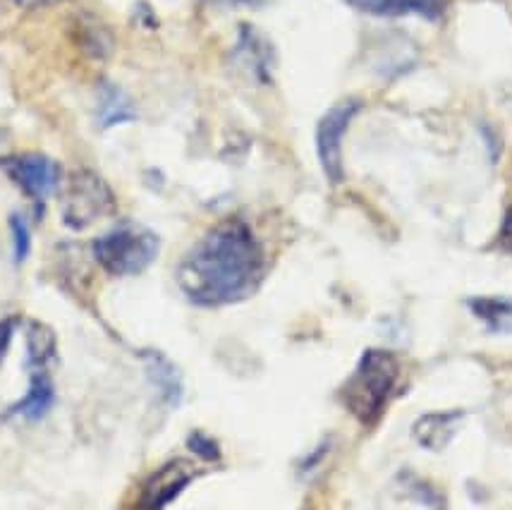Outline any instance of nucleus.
I'll return each instance as SVG.
<instances>
[{
    "mask_svg": "<svg viewBox=\"0 0 512 510\" xmlns=\"http://www.w3.org/2000/svg\"><path fill=\"white\" fill-rule=\"evenodd\" d=\"M469 309L496 333H512V300L508 297H472Z\"/></svg>",
    "mask_w": 512,
    "mask_h": 510,
    "instance_id": "nucleus-11",
    "label": "nucleus"
},
{
    "mask_svg": "<svg viewBox=\"0 0 512 510\" xmlns=\"http://www.w3.org/2000/svg\"><path fill=\"white\" fill-rule=\"evenodd\" d=\"M113 209V194L103 180L91 173L77 175L65 199V221L72 228H87Z\"/></svg>",
    "mask_w": 512,
    "mask_h": 510,
    "instance_id": "nucleus-5",
    "label": "nucleus"
},
{
    "mask_svg": "<svg viewBox=\"0 0 512 510\" xmlns=\"http://www.w3.org/2000/svg\"><path fill=\"white\" fill-rule=\"evenodd\" d=\"M362 108L359 101H340L319 120L316 127V154H319V163L326 173V178L338 185L343 182L345 168H343V139L347 135V127H350L355 115Z\"/></svg>",
    "mask_w": 512,
    "mask_h": 510,
    "instance_id": "nucleus-4",
    "label": "nucleus"
},
{
    "mask_svg": "<svg viewBox=\"0 0 512 510\" xmlns=\"http://www.w3.org/2000/svg\"><path fill=\"white\" fill-rule=\"evenodd\" d=\"M130 120H134V111H132L130 101H127L118 89L108 87L106 94H103L101 123L106 127H111V125H120V123H130Z\"/></svg>",
    "mask_w": 512,
    "mask_h": 510,
    "instance_id": "nucleus-13",
    "label": "nucleus"
},
{
    "mask_svg": "<svg viewBox=\"0 0 512 510\" xmlns=\"http://www.w3.org/2000/svg\"><path fill=\"white\" fill-rule=\"evenodd\" d=\"M460 420V415H450V412H436V415H424L422 420L414 424V436L429 451H441L446 448L455 431V422Z\"/></svg>",
    "mask_w": 512,
    "mask_h": 510,
    "instance_id": "nucleus-10",
    "label": "nucleus"
},
{
    "mask_svg": "<svg viewBox=\"0 0 512 510\" xmlns=\"http://www.w3.org/2000/svg\"><path fill=\"white\" fill-rule=\"evenodd\" d=\"M15 3L24 5V8H39V5H51L56 3V0H15Z\"/></svg>",
    "mask_w": 512,
    "mask_h": 510,
    "instance_id": "nucleus-17",
    "label": "nucleus"
},
{
    "mask_svg": "<svg viewBox=\"0 0 512 510\" xmlns=\"http://www.w3.org/2000/svg\"><path fill=\"white\" fill-rule=\"evenodd\" d=\"M10 228L12 238H15V261L22 264V261L29 257V250H32V233H29L27 223H24L20 216H12Z\"/></svg>",
    "mask_w": 512,
    "mask_h": 510,
    "instance_id": "nucleus-14",
    "label": "nucleus"
},
{
    "mask_svg": "<svg viewBox=\"0 0 512 510\" xmlns=\"http://www.w3.org/2000/svg\"><path fill=\"white\" fill-rule=\"evenodd\" d=\"M5 168H8L10 178L34 199H46L48 194L56 192L60 182L58 163L41 154L15 156V159L5 161Z\"/></svg>",
    "mask_w": 512,
    "mask_h": 510,
    "instance_id": "nucleus-6",
    "label": "nucleus"
},
{
    "mask_svg": "<svg viewBox=\"0 0 512 510\" xmlns=\"http://www.w3.org/2000/svg\"><path fill=\"white\" fill-rule=\"evenodd\" d=\"M264 276V250L245 221H225L201 238L178 266V285L201 307L247 300Z\"/></svg>",
    "mask_w": 512,
    "mask_h": 510,
    "instance_id": "nucleus-1",
    "label": "nucleus"
},
{
    "mask_svg": "<svg viewBox=\"0 0 512 510\" xmlns=\"http://www.w3.org/2000/svg\"><path fill=\"white\" fill-rule=\"evenodd\" d=\"M190 448H192L194 453L201 455V458H206V460H218V458H221V451H218L216 443H213L209 436H204V434H192Z\"/></svg>",
    "mask_w": 512,
    "mask_h": 510,
    "instance_id": "nucleus-15",
    "label": "nucleus"
},
{
    "mask_svg": "<svg viewBox=\"0 0 512 510\" xmlns=\"http://www.w3.org/2000/svg\"><path fill=\"white\" fill-rule=\"evenodd\" d=\"M343 3L371 17L417 15L424 20H438L446 10V0H343Z\"/></svg>",
    "mask_w": 512,
    "mask_h": 510,
    "instance_id": "nucleus-7",
    "label": "nucleus"
},
{
    "mask_svg": "<svg viewBox=\"0 0 512 510\" xmlns=\"http://www.w3.org/2000/svg\"><path fill=\"white\" fill-rule=\"evenodd\" d=\"M53 400H56V391H53V384L51 379H48L46 367H34V376H32V384H29L27 396H24L20 403L10 410V415L36 422L53 408Z\"/></svg>",
    "mask_w": 512,
    "mask_h": 510,
    "instance_id": "nucleus-9",
    "label": "nucleus"
},
{
    "mask_svg": "<svg viewBox=\"0 0 512 510\" xmlns=\"http://www.w3.org/2000/svg\"><path fill=\"white\" fill-rule=\"evenodd\" d=\"M149 362H151V374H154V381H156V386L161 388L163 398H166L168 403L178 405L180 393H182V381H180L178 372L173 369V364H170L168 360H163L161 355H151Z\"/></svg>",
    "mask_w": 512,
    "mask_h": 510,
    "instance_id": "nucleus-12",
    "label": "nucleus"
},
{
    "mask_svg": "<svg viewBox=\"0 0 512 510\" xmlns=\"http://www.w3.org/2000/svg\"><path fill=\"white\" fill-rule=\"evenodd\" d=\"M501 245L505 250H512V206L508 209V214L503 218V228H501Z\"/></svg>",
    "mask_w": 512,
    "mask_h": 510,
    "instance_id": "nucleus-16",
    "label": "nucleus"
},
{
    "mask_svg": "<svg viewBox=\"0 0 512 510\" xmlns=\"http://www.w3.org/2000/svg\"><path fill=\"white\" fill-rule=\"evenodd\" d=\"M398 374L400 364L393 352L367 350L343 388L345 408L367 427L376 424L393 396Z\"/></svg>",
    "mask_w": 512,
    "mask_h": 510,
    "instance_id": "nucleus-2",
    "label": "nucleus"
},
{
    "mask_svg": "<svg viewBox=\"0 0 512 510\" xmlns=\"http://www.w3.org/2000/svg\"><path fill=\"white\" fill-rule=\"evenodd\" d=\"M192 477H194L192 465L182 463V460H175V463L161 467V470L151 477L149 487L144 491L142 506L146 508L168 506L170 501L178 499L182 489H187V484L192 482Z\"/></svg>",
    "mask_w": 512,
    "mask_h": 510,
    "instance_id": "nucleus-8",
    "label": "nucleus"
},
{
    "mask_svg": "<svg viewBox=\"0 0 512 510\" xmlns=\"http://www.w3.org/2000/svg\"><path fill=\"white\" fill-rule=\"evenodd\" d=\"M158 238L139 226L115 228L94 242V257L111 276H137L158 257Z\"/></svg>",
    "mask_w": 512,
    "mask_h": 510,
    "instance_id": "nucleus-3",
    "label": "nucleus"
}]
</instances>
